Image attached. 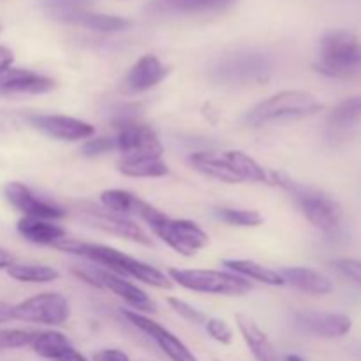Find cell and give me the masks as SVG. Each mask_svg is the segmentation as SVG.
<instances>
[{
    "mask_svg": "<svg viewBox=\"0 0 361 361\" xmlns=\"http://www.w3.org/2000/svg\"><path fill=\"white\" fill-rule=\"evenodd\" d=\"M55 249L63 250V252L76 254V256L87 257V259L94 261V263L102 264L106 270H111L113 274L120 275L126 279H134L143 284L152 286L157 289H171L173 282L171 279L161 270H157L152 264L145 263V261L137 259V257L129 256V254L122 252L113 247L102 245V243H90V242H80L74 238H66L60 243H56Z\"/></svg>",
    "mask_w": 361,
    "mask_h": 361,
    "instance_id": "obj_1",
    "label": "cell"
},
{
    "mask_svg": "<svg viewBox=\"0 0 361 361\" xmlns=\"http://www.w3.org/2000/svg\"><path fill=\"white\" fill-rule=\"evenodd\" d=\"M323 109V102L305 90H282L257 102L245 120L249 126L261 127L264 123L288 122L312 116Z\"/></svg>",
    "mask_w": 361,
    "mask_h": 361,
    "instance_id": "obj_2",
    "label": "cell"
},
{
    "mask_svg": "<svg viewBox=\"0 0 361 361\" xmlns=\"http://www.w3.org/2000/svg\"><path fill=\"white\" fill-rule=\"evenodd\" d=\"M314 69L328 78L355 76L361 71V41L348 30H330L321 37L319 56Z\"/></svg>",
    "mask_w": 361,
    "mask_h": 361,
    "instance_id": "obj_3",
    "label": "cell"
},
{
    "mask_svg": "<svg viewBox=\"0 0 361 361\" xmlns=\"http://www.w3.org/2000/svg\"><path fill=\"white\" fill-rule=\"evenodd\" d=\"M271 173V183L288 190L295 200L296 207L302 212L303 217L323 231H334L342 221V208L334 197L319 190L309 189L305 185L293 182L288 175L279 171Z\"/></svg>",
    "mask_w": 361,
    "mask_h": 361,
    "instance_id": "obj_4",
    "label": "cell"
},
{
    "mask_svg": "<svg viewBox=\"0 0 361 361\" xmlns=\"http://www.w3.org/2000/svg\"><path fill=\"white\" fill-rule=\"evenodd\" d=\"M143 221L150 226L152 231L164 243H168L175 252L190 257L197 250L208 245V235L189 219H171L162 214L159 208L150 207L143 215Z\"/></svg>",
    "mask_w": 361,
    "mask_h": 361,
    "instance_id": "obj_5",
    "label": "cell"
},
{
    "mask_svg": "<svg viewBox=\"0 0 361 361\" xmlns=\"http://www.w3.org/2000/svg\"><path fill=\"white\" fill-rule=\"evenodd\" d=\"M271 60L259 51H235L222 56L212 69V80L226 87L263 83L271 74Z\"/></svg>",
    "mask_w": 361,
    "mask_h": 361,
    "instance_id": "obj_6",
    "label": "cell"
},
{
    "mask_svg": "<svg viewBox=\"0 0 361 361\" xmlns=\"http://www.w3.org/2000/svg\"><path fill=\"white\" fill-rule=\"evenodd\" d=\"M168 277L180 284L182 288L194 293L204 295H224V296H242L252 289L247 279L231 271L222 270H180L171 268Z\"/></svg>",
    "mask_w": 361,
    "mask_h": 361,
    "instance_id": "obj_7",
    "label": "cell"
},
{
    "mask_svg": "<svg viewBox=\"0 0 361 361\" xmlns=\"http://www.w3.org/2000/svg\"><path fill=\"white\" fill-rule=\"evenodd\" d=\"M115 145L122 157H162L161 140L157 133L147 123L120 115L115 120Z\"/></svg>",
    "mask_w": 361,
    "mask_h": 361,
    "instance_id": "obj_8",
    "label": "cell"
},
{
    "mask_svg": "<svg viewBox=\"0 0 361 361\" xmlns=\"http://www.w3.org/2000/svg\"><path fill=\"white\" fill-rule=\"evenodd\" d=\"M73 274L83 282H87V284L94 286V288L111 291L113 295L123 300L127 305L133 307L136 312H155L157 310V303L143 289L137 288L130 281H127L126 277L113 274L111 270L95 268V270H73Z\"/></svg>",
    "mask_w": 361,
    "mask_h": 361,
    "instance_id": "obj_9",
    "label": "cell"
},
{
    "mask_svg": "<svg viewBox=\"0 0 361 361\" xmlns=\"http://www.w3.org/2000/svg\"><path fill=\"white\" fill-rule=\"evenodd\" d=\"M69 314V302L60 293H39L14 305V319L46 326H62Z\"/></svg>",
    "mask_w": 361,
    "mask_h": 361,
    "instance_id": "obj_10",
    "label": "cell"
},
{
    "mask_svg": "<svg viewBox=\"0 0 361 361\" xmlns=\"http://www.w3.org/2000/svg\"><path fill=\"white\" fill-rule=\"evenodd\" d=\"M76 214L85 224L99 229V231L120 236V238H127L130 242L143 243V245H150L152 243V238L147 235V231L137 222L130 221L126 215L113 214V212L106 210V208L94 207L90 203H81Z\"/></svg>",
    "mask_w": 361,
    "mask_h": 361,
    "instance_id": "obj_11",
    "label": "cell"
},
{
    "mask_svg": "<svg viewBox=\"0 0 361 361\" xmlns=\"http://www.w3.org/2000/svg\"><path fill=\"white\" fill-rule=\"evenodd\" d=\"M122 314L133 326L147 334L171 361H197L196 356L190 353V349L168 328L161 326L154 319L147 317L145 314L136 312V310H122Z\"/></svg>",
    "mask_w": 361,
    "mask_h": 361,
    "instance_id": "obj_12",
    "label": "cell"
},
{
    "mask_svg": "<svg viewBox=\"0 0 361 361\" xmlns=\"http://www.w3.org/2000/svg\"><path fill=\"white\" fill-rule=\"evenodd\" d=\"M4 196L13 208L23 214V217H37L59 221L66 217V210L46 197L37 196L30 187L21 182H9L4 187Z\"/></svg>",
    "mask_w": 361,
    "mask_h": 361,
    "instance_id": "obj_13",
    "label": "cell"
},
{
    "mask_svg": "<svg viewBox=\"0 0 361 361\" xmlns=\"http://www.w3.org/2000/svg\"><path fill=\"white\" fill-rule=\"evenodd\" d=\"M32 126L59 141H87L95 134L92 123L67 115H32Z\"/></svg>",
    "mask_w": 361,
    "mask_h": 361,
    "instance_id": "obj_14",
    "label": "cell"
},
{
    "mask_svg": "<svg viewBox=\"0 0 361 361\" xmlns=\"http://www.w3.org/2000/svg\"><path fill=\"white\" fill-rule=\"evenodd\" d=\"M55 88L51 78L23 67H6L0 71V95H41Z\"/></svg>",
    "mask_w": 361,
    "mask_h": 361,
    "instance_id": "obj_15",
    "label": "cell"
},
{
    "mask_svg": "<svg viewBox=\"0 0 361 361\" xmlns=\"http://www.w3.org/2000/svg\"><path fill=\"white\" fill-rule=\"evenodd\" d=\"M295 321L300 330L321 338L345 337L353 328L351 317L345 314L302 310V312L295 314Z\"/></svg>",
    "mask_w": 361,
    "mask_h": 361,
    "instance_id": "obj_16",
    "label": "cell"
},
{
    "mask_svg": "<svg viewBox=\"0 0 361 361\" xmlns=\"http://www.w3.org/2000/svg\"><path fill=\"white\" fill-rule=\"evenodd\" d=\"M169 74V67H166L155 55H143L129 69L127 76L122 81V90L127 95H137L150 88L157 87Z\"/></svg>",
    "mask_w": 361,
    "mask_h": 361,
    "instance_id": "obj_17",
    "label": "cell"
},
{
    "mask_svg": "<svg viewBox=\"0 0 361 361\" xmlns=\"http://www.w3.org/2000/svg\"><path fill=\"white\" fill-rule=\"evenodd\" d=\"M235 0H150L147 13L152 16H190V14L219 13L231 7Z\"/></svg>",
    "mask_w": 361,
    "mask_h": 361,
    "instance_id": "obj_18",
    "label": "cell"
},
{
    "mask_svg": "<svg viewBox=\"0 0 361 361\" xmlns=\"http://www.w3.org/2000/svg\"><path fill=\"white\" fill-rule=\"evenodd\" d=\"M16 229L27 242L35 243V245L55 247L56 243L67 238L66 229L56 224L55 221H49V219L23 217L18 221Z\"/></svg>",
    "mask_w": 361,
    "mask_h": 361,
    "instance_id": "obj_19",
    "label": "cell"
},
{
    "mask_svg": "<svg viewBox=\"0 0 361 361\" xmlns=\"http://www.w3.org/2000/svg\"><path fill=\"white\" fill-rule=\"evenodd\" d=\"M286 284L312 296H324L334 291V282L321 271L307 267H291L281 271Z\"/></svg>",
    "mask_w": 361,
    "mask_h": 361,
    "instance_id": "obj_20",
    "label": "cell"
},
{
    "mask_svg": "<svg viewBox=\"0 0 361 361\" xmlns=\"http://www.w3.org/2000/svg\"><path fill=\"white\" fill-rule=\"evenodd\" d=\"M235 319L247 348L250 349L256 361H277V353H275V348L268 335L249 316L236 314Z\"/></svg>",
    "mask_w": 361,
    "mask_h": 361,
    "instance_id": "obj_21",
    "label": "cell"
},
{
    "mask_svg": "<svg viewBox=\"0 0 361 361\" xmlns=\"http://www.w3.org/2000/svg\"><path fill=\"white\" fill-rule=\"evenodd\" d=\"M189 162L196 171L208 176V178L224 183H242V180L233 171L231 166L224 161L222 154L217 155L212 154V152H194V154H190Z\"/></svg>",
    "mask_w": 361,
    "mask_h": 361,
    "instance_id": "obj_22",
    "label": "cell"
},
{
    "mask_svg": "<svg viewBox=\"0 0 361 361\" xmlns=\"http://www.w3.org/2000/svg\"><path fill=\"white\" fill-rule=\"evenodd\" d=\"M224 161L231 166L233 171L238 175L242 182H254V183H264V185H274L271 183V173L267 171L256 159L247 155L245 152L240 150H229L222 154Z\"/></svg>",
    "mask_w": 361,
    "mask_h": 361,
    "instance_id": "obj_23",
    "label": "cell"
},
{
    "mask_svg": "<svg viewBox=\"0 0 361 361\" xmlns=\"http://www.w3.org/2000/svg\"><path fill=\"white\" fill-rule=\"evenodd\" d=\"M101 203L106 210L113 212V214L126 215V217L136 215V217L140 219L143 217V214L148 210V207H150V203L141 200L140 196L123 189L104 190V192L101 194Z\"/></svg>",
    "mask_w": 361,
    "mask_h": 361,
    "instance_id": "obj_24",
    "label": "cell"
},
{
    "mask_svg": "<svg viewBox=\"0 0 361 361\" xmlns=\"http://www.w3.org/2000/svg\"><path fill=\"white\" fill-rule=\"evenodd\" d=\"M226 268H228L231 274L240 275V277L247 279V281H256L261 284L267 286H284L286 281L281 275V271H275L271 268L263 267V264L256 263V261L250 259H224L222 261Z\"/></svg>",
    "mask_w": 361,
    "mask_h": 361,
    "instance_id": "obj_25",
    "label": "cell"
},
{
    "mask_svg": "<svg viewBox=\"0 0 361 361\" xmlns=\"http://www.w3.org/2000/svg\"><path fill=\"white\" fill-rule=\"evenodd\" d=\"M69 25H78V27L88 28V30L104 32V34H111V32H122L130 27V21L127 18L111 16V14L94 13L90 9H81L76 14L71 16L67 21Z\"/></svg>",
    "mask_w": 361,
    "mask_h": 361,
    "instance_id": "obj_26",
    "label": "cell"
},
{
    "mask_svg": "<svg viewBox=\"0 0 361 361\" xmlns=\"http://www.w3.org/2000/svg\"><path fill=\"white\" fill-rule=\"evenodd\" d=\"M361 122V95L344 99L328 115V127L334 134H344Z\"/></svg>",
    "mask_w": 361,
    "mask_h": 361,
    "instance_id": "obj_27",
    "label": "cell"
},
{
    "mask_svg": "<svg viewBox=\"0 0 361 361\" xmlns=\"http://www.w3.org/2000/svg\"><path fill=\"white\" fill-rule=\"evenodd\" d=\"M116 168L123 176L130 178H161L169 173L162 157H122Z\"/></svg>",
    "mask_w": 361,
    "mask_h": 361,
    "instance_id": "obj_28",
    "label": "cell"
},
{
    "mask_svg": "<svg viewBox=\"0 0 361 361\" xmlns=\"http://www.w3.org/2000/svg\"><path fill=\"white\" fill-rule=\"evenodd\" d=\"M30 348L34 349L35 355H39L41 358L46 360H60L66 355L69 349H73L71 341L63 334L55 330H46V331H37V335L32 341Z\"/></svg>",
    "mask_w": 361,
    "mask_h": 361,
    "instance_id": "obj_29",
    "label": "cell"
},
{
    "mask_svg": "<svg viewBox=\"0 0 361 361\" xmlns=\"http://www.w3.org/2000/svg\"><path fill=\"white\" fill-rule=\"evenodd\" d=\"M7 275L14 281L27 282V284H48L60 277L53 267L37 263H13L7 268Z\"/></svg>",
    "mask_w": 361,
    "mask_h": 361,
    "instance_id": "obj_30",
    "label": "cell"
},
{
    "mask_svg": "<svg viewBox=\"0 0 361 361\" xmlns=\"http://www.w3.org/2000/svg\"><path fill=\"white\" fill-rule=\"evenodd\" d=\"M92 0H41V7L51 20L67 23L73 14L81 9H90Z\"/></svg>",
    "mask_w": 361,
    "mask_h": 361,
    "instance_id": "obj_31",
    "label": "cell"
},
{
    "mask_svg": "<svg viewBox=\"0 0 361 361\" xmlns=\"http://www.w3.org/2000/svg\"><path fill=\"white\" fill-rule=\"evenodd\" d=\"M217 219L229 226L236 228H257L263 224V217L256 210H245V208H219L215 210Z\"/></svg>",
    "mask_w": 361,
    "mask_h": 361,
    "instance_id": "obj_32",
    "label": "cell"
},
{
    "mask_svg": "<svg viewBox=\"0 0 361 361\" xmlns=\"http://www.w3.org/2000/svg\"><path fill=\"white\" fill-rule=\"evenodd\" d=\"M37 331L23 330V328H0V351L30 345Z\"/></svg>",
    "mask_w": 361,
    "mask_h": 361,
    "instance_id": "obj_33",
    "label": "cell"
},
{
    "mask_svg": "<svg viewBox=\"0 0 361 361\" xmlns=\"http://www.w3.org/2000/svg\"><path fill=\"white\" fill-rule=\"evenodd\" d=\"M204 328H207L208 335L219 344L229 345L233 342V330L226 321L217 319V317H208Z\"/></svg>",
    "mask_w": 361,
    "mask_h": 361,
    "instance_id": "obj_34",
    "label": "cell"
},
{
    "mask_svg": "<svg viewBox=\"0 0 361 361\" xmlns=\"http://www.w3.org/2000/svg\"><path fill=\"white\" fill-rule=\"evenodd\" d=\"M109 152H116L115 137H94V140H87L81 147V154L85 157H97V155L109 154Z\"/></svg>",
    "mask_w": 361,
    "mask_h": 361,
    "instance_id": "obj_35",
    "label": "cell"
},
{
    "mask_svg": "<svg viewBox=\"0 0 361 361\" xmlns=\"http://www.w3.org/2000/svg\"><path fill=\"white\" fill-rule=\"evenodd\" d=\"M168 303L169 307H171L173 310H175L176 314H178L180 317H183V319L190 321V323L194 324H204L207 323V314H203L201 310L194 309L192 305H189L187 302H183V300L180 298H168Z\"/></svg>",
    "mask_w": 361,
    "mask_h": 361,
    "instance_id": "obj_36",
    "label": "cell"
},
{
    "mask_svg": "<svg viewBox=\"0 0 361 361\" xmlns=\"http://www.w3.org/2000/svg\"><path fill=\"white\" fill-rule=\"evenodd\" d=\"M334 267L338 274L344 275L345 279H349L355 284L361 286V261L360 259H337L334 261Z\"/></svg>",
    "mask_w": 361,
    "mask_h": 361,
    "instance_id": "obj_37",
    "label": "cell"
},
{
    "mask_svg": "<svg viewBox=\"0 0 361 361\" xmlns=\"http://www.w3.org/2000/svg\"><path fill=\"white\" fill-rule=\"evenodd\" d=\"M94 361H130V358L120 349H102L94 356Z\"/></svg>",
    "mask_w": 361,
    "mask_h": 361,
    "instance_id": "obj_38",
    "label": "cell"
},
{
    "mask_svg": "<svg viewBox=\"0 0 361 361\" xmlns=\"http://www.w3.org/2000/svg\"><path fill=\"white\" fill-rule=\"evenodd\" d=\"M14 319V305L0 300V324L9 323Z\"/></svg>",
    "mask_w": 361,
    "mask_h": 361,
    "instance_id": "obj_39",
    "label": "cell"
},
{
    "mask_svg": "<svg viewBox=\"0 0 361 361\" xmlns=\"http://www.w3.org/2000/svg\"><path fill=\"white\" fill-rule=\"evenodd\" d=\"M13 66V51L6 46H0V71Z\"/></svg>",
    "mask_w": 361,
    "mask_h": 361,
    "instance_id": "obj_40",
    "label": "cell"
},
{
    "mask_svg": "<svg viewBox=\"0 0 361 361\" xmlns=\"http://www.w3.org/2000/svg\"><path fill=\"white\" fill-rule=\"evenodd\" d=\"M13 263H16L13 254H11L9 250H6L0 247V270H7V268H9Z\"/></svg>",
    "mask_w": 361,
    "mask_h": 361,
    "instance_id": "obj_41",
    "label": "cell"
},
{
    "mask_svg": "<svg viewBox=\"0 0 361 361\" xmlns=\"http://www.w3.org/2000/svg\"><path fill=\"white\" fill-rule=\"evenodd\" d=\"M56 361H88L87 358H85L83 355H81V353H78L76 349H69V351L66 353V355L62 356V358L60 360H56Z\"/></svg>",
    "mask_w": 361,
    "mask_h": 361,
    "instance_id": "obj_42",
    "label": "cell"
},
{
    "mask_svg": "<svg viewBox=\"0 0 361 361\" xmlns=\"http://www.w3.org/2000/svg\"><path fill=\"white\" fill-rule=\"evenodd\" d=\"M282 361H305V360L298 355H288V356H284V360Z\"/></svg>",
    "mask_w": 361,
    "mask_h": 361,
    "instance_id": "obj_43",
    "label": "cell"
},
{
    "mask_svg": "<svg viewBox=\"0 0 361 361\" xmlns=\"http://www.w3.org/2000/svg\"><path fill=\"white\" fill-rule=\"evenodd\" d=\"M217 361H219V360H217Z\"/></svg>",
    "mask_w": 361,
    "mask_h": 361,
    "instance_id": "obj_44",
    "label": "cell"
}]
</instances>
